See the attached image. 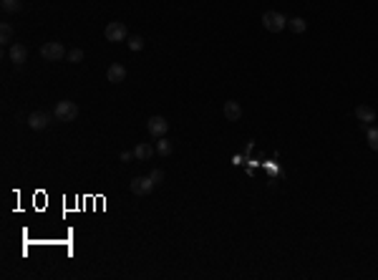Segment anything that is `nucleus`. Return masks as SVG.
<instances>
[{"mask_svg":"<svg viewBox=\"0 0 378 280\" xmlns=\"http://www.w3.org/2000/svg\"><path fill=\"white\" fill-rule=\"evenodd\" d=\"M285 26H288V18H285L283 13H277V10H267V13H262V28H265V31L280 33Z\"/></svg>","mask_w":378,"mask_h":280,"instance_id":"1","label":"nucleus"},{"mask_svg":"<svg viewBox=\"0 0 378 280\" xmlns=\"http://www.w3.org/2000/svg\"><path fill=\"white\" fill-rule=\"evenodd\" d=\"M41 58L43 61H61V58H66V48L58 41H48L41 46Z\"/></svg>","mask_w":378,"mask_h":280,"instance_id":"2","label":"nucleus"},{"mask_svg":"<svg viewBox=\"0 0 378 280\" xmlns=\"http://www.w3.org/2000/svg\"><path fill=\"white\" fill-rule=\"evenodd\" d=\"M104 38H106L109 43H121V41L129 38V31H126V26H124L121 21H111V23L106 26V31H104Z\"/></svg>","mask_w":378,"mask_h":280,"instance_id":"3","label":"nucleus"},{"mask_svg":"<svg viewBox=\"0 0 378 280\" xmlns=\"http://www.w3.org/2000/svg\"><path fill=\"white\" fill-rule=\"evenodd\" d=\"M78 116V106L73 101H58L56 104V119L58 122H73Z\"/></svg>","mask_w":378,"mask_h":280,"instance_id":"4","label":"nucleus"},{"mask_svg":"<svg viewBox=\"0 0 378 280\" xmlns=\"http://www.w3.org/2000/svg\"><path fill=\"white\" fill-rule=\"evenodd\" d=\"M129 189H131L136 197H146V194H151V189H154V179H151V177H134L131 185H129Z\"/></svg>","mask_w":378,"mask_h":280,"instance_id":"5","label":"nucleus"},{"mask_svg":"<svg viewBox=\"0 0 378 280\" xmlns=\"http://www.w3.org/2000/svg\"><path fill=\"white\" fill-rule=\"evenodd\" d=\"M146 131L151 134V136H164L167 131H169V122L164 119V116H151L149 122H146Z\"/></svg>","mask_w":378,"mask_h":280,"instance_id":"6","label":"nucleus"},{"mask_svg":"<svg viewBox=\"0 0 378 280\" xmlns=\"http://www.w3.org/2000/svg\"><path fill=\"white\" fill-rule=\"evenodd\" d=\"M48 124H51V114L48 111H33L28 116V126L33 131H43Z\"/></svg>","mask_w":378,"mask_h":280,"instance_id":"7","label":"nucleus"},{"mask_svg":"<svg viewBox=\"0 0 378 280\" xmlns=\"http://www.w3.org/2000/svg\"><path fill=\"white\" fill-rule=\"evenodd\" d=\"M355 119L363 126H371V122H376V109L368 104H361V106H355Z\"/></svg>","mask_w":378,"mask_h":280,"instance_id":"8","label":"nucleus"},{"mask_svg":"<svg viewBox=\"0 0 378 280\" xmlns=\"http://www.w3.org/2000/svg\"><path fill=\"white\" fill-rule=\"evenodd\" d=\"M106 81H109V84H121V81H126V68H124L121 63H111V66L106 68Z\"/></svg>","mask_w":378,"mask_h":280,"instance_id":"9","label":"nucleus"},{"mask_svg":"<svg viewBox=\"0 0 378 280\" xmlns=\"http://www.w3.org/2000/svg\"><path fill=\"white\" fill-rule=\"evenodd\" d=\"M8 56H10V61L15 63V66H21V63L28 61V48L23 43H13L10 51H8Z\"/></svg>","mask_w":378,"mask_h":280,"instance_id":"10","label":"nucleus"},{"mask_svg":"<svg viewBox=\"0 0 378 280\" xmlns=\"http://www.w3.org/2000/svg\"><path fill=\"white\" fill-rule=\"evenodd\" d=\"M225 119L227 122H240L242 119V106L237 101H227L225 104Z\"/></svg>","mask_w":378,"mask_h":280,"instance_id":"11","label":"nucleus"},{"mask_svg":"<svg viewBox=\"0 0 378 280\" xmlns=\"http://www.w3.org/2000/svg\"><path fill=\"white\" fill-rule=\"evenodd\" d=\"M131 152H134V159H136V162H146V159H151V156H154L156 149H154L151 144H136Z\"/></svg>","mask_w":378,"mask_h":280,"instance_id":"12","label":"nucleus"},{"mask_svg":"<svg viewBox=\"0 0 378 280\" xmlns=\"http://www.w3.org/2000/svg\"><path fill=\"white\" fill-rule=\"evenodd\" d=\"M154 149H156V154H159V156H169V154H172V142H169V139H164V136H159Z\"/></svg>","mask_w":378,"mask_h":280,"instance_id":"13","label":"nucleus"},{"mask_svg":"<svg viewBox=\"0 0 378 280\" xmlns=\"http://www.w3.org/2000/svg\"><path fill=\"white\" fill-rule=\"evenodd\" d=\"M288 28H290L295 35H300V33L308 31V23H305L303 18H288Z\"/></svg>","mask_w":378,"mask_h":280,"instance_id":"14","label":"nucleus"},{"mask_svg":"<svg viewBox=\"0 0 378 280\" xmlns=\"http://www.w3.org/2000/svg\"><path fill=\"white\" fill-rule=\"evenodd\" d=\"M10 41H13V26H10V23H3V26H0V43L8 46Z\"/></svg>","mask_w":378,"mask_h":280,"instance_id":"15","label":"nucleus"},{"mask_svg":"<svg viewBox=\"0 0 378 280\" xmlns=\"http://www.w3.org/2000/svg\"><path fill=\"white\" fill-rule=\"evenodd\" d=\"M366 139H368V147H371L373 152H378V126H368Z\"/></svg>","mask_w":378,"mask_h":280,"instance_id":"16","label":"nucleus"},{"mask_svg":"<svg viewBox=\"0 0 378 280\" xmlns=\"http://www.w3.org/2000/svg\"><path fill=\"white\" fill-rule=\"evenodd\" d=\"M126 43H129V48H131L134 53L144 48V38H142V35H131V38H126Z\"/></svg>","mask_w":378,"mask_h":280,"instance_id":"17","label":"nucleus"},{"mask_svg":"<svg viewBox=\"0 0 378 280\" xmlns=\"http://www.w3.org/2000/svg\"><path fill=\"white\" fill-rule=\"evenodd\" d=\"M0 5H3L5 13H18L21 10V0H0Z\"/></svg>","mask_w":378,"mask_h":280,"instance_id":"18","label":"nucleus"},{"mask_svg":"<svg viewBox=\"0 0 378 280\" xmlns=\"http://www.w3.org/2000/svg\"><path fill=\"white\" fill-rule=\"evenodd\" d=\"M66 58L71 63H81L84 61V51H81V48H71V51L66 53Z\"/></svg>","mask_w":378,"mask_h":280,"instance_id":"19","label":"nucleus"},{"mask_svg":"<svg viewBox=\"0 0 378 280\" xmlns=\"http://www.w3.org/2000/svg\"><path fill=\"white\" fill-rule=\"evenodd\" d=\"M149 177L154 179V185H162V182H164V172H162V169H154Z\"/></svg>","mask_w":378,"mask_h":280,"instance_id":"20","label":"nucleus"},{"mask_svg":"<svg viewBox=\"0 0 378 280\" xmlns=\"http://www.w3.org/2000/svg\"><path fill=\"white\" fill-rule=\"evenodd\" d=\"M131 159H134V152H121V154H118V162H124V164L131 162Z\"/></svg>","mask_w":378,"mask_h":280,"instance_id":"21","label":"nucleus"}]
</instances>
